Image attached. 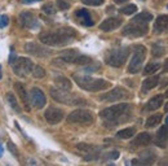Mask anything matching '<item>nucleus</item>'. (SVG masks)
Returning a JSON list of instances; mask_svg holds the SVG:
<instances>
[{
    "label": "nucleus",
    "instance_id": "1",
    "mask_svg": "<svg viewBox=\"0 0 168 166\" xmlns=\"http://www.w3.org/2000/svg\"><path fill=\"white\" fill-rule=\"evenodd\" d=\"M76 33L74 29L70 27H64L58 30V33H43L40 34V42L44 43L45 46H52V47H60L65 46L73 38H75Z\"/></svg>",
    "mask_w": 168,
    "mask_h": 166
},
{
    "label": "nucleus",
    "instance_id": "2",
    "mask_svg": "<svg viewBox=\"0 0 168 166\" xmlns=\"http://www.w3.org/2000/svg\"><path fill=\"white\" fill-rule=\"evenodd\" d=\"M129 113V104H118L100 112V117L106 125H117L127 119V114Z\"/></svg>",
    "mask_w": 168,
    "mask_h": 166
},
{
    "label": "nucleus",
    "instance_id": "3",
    "mask_svg": "<svg viewBox=\"0 0 168 166\" xmlns=\"http://www.w3.org/2000/svg\"><path fill=\"white\" fill-rule=\"evenodd\" d=\"M74 81L76 82L80 88H83L85 91H91V92H97V91H104L109 88L110 82L101 79V78H93L89 75H79V74H74Z\"/></svg>",
    "mask_w": 168,
    "mask_h": 166
},
{
    "label": "nucleus",
    "instance_id": "4",
    "mask_svg": "<svg viewBox=\"0 0 168 166\" xmlns=\"http://www.w3.org/2000/svg\"><path fill=\"white\" fill-rule=\"evenodd\" d=\"M128 55H129L128 47L115 48V50H111L106 53V56H105V62L113 67H120L123 64H126Z\"/></svg>",
    "mask_w": 168,
    "mask_h": 166
},
{
    "label": "nucleus",
    "instance_id": "5",
    "mask_svg": "<svg viewBox=\"0 0 168 166\" xmlns=\"http://www.w3.org/2000/svg\"><path fill=\"white\" fill-rule=\"evenodd\" d=\"M51 96H52L53 100H56L57 102H61V104H69V105L85 104L84 100L78 99V97H74L66 90H62V88H51Z\"/></svg>",
    "mask_w": 168,
    "mask_h": 166
},
{
    "label": "nucleus",
    "instance_id": "6",
    "mask_svg": "<svg viewBox=\"0 0 168 166\" xmlns=\"http://www.w3.org/2000/svg\"><path fill=\"white\" fill-rule=\"evenodd\" d=\"M145 53H146V48L142 46H136L134 47V52L132 56V60L128 65V71L131 74H136L141 70L143 60H145Z\"/></svg>",
    "mask_w": 168,
    "mask_h": 166
},
{
    "label": "nucleus",
    "instance_id": "7",
    "mask_svg": "<svg viewBox=\"0 0 168 166\" xmlns=\"http://www.w3.org/2000/svg\"><path fill=\"white\" fill-rule=\"evenodd\" d=\"M67 122L78 125H91L93 122V114L87 109H76L67 116Z\"/></svg>",
    "mask_w": 168,
    "mask_h": 166
},
{
    "label": "nucleus",
    "instance_id": "8",
    "mask_svg": "<svg viewBox=\"0 0 168 166\" xmlns=\"http://www.w3.org/2000/svg\"><path fill=\"white\" fill-rule=\"evenodd\" d=\"M147 30H149L147 23L131 21V23H128L127 26H124V29L122 30V34L124 36H128V38H140L142 35H145L147 33Z\"/></svg>",
    "mask_w": 168,
    "mask_h": 166
},
{
    "label": "nucleus",
    "instance_id": "9",
    "mask_svg": "<svg viewBox=\"0 0 168 166\" xmlns=\"http://www.w3.org/2000/svg\"><path fill=\"white\" fill-rule=\"evenodd\" d=\"M14 74H17L18 77H26L27 74H30L32 71V61L27 57H17L14 62L12 64Z\"/></svg>",
    "mask_w": 168,
    "mask_h": 166
},
{
    "label": "nucleus",
    "instance_id": "10",
    "mask_svg": "<svg viewBox=\"0 0 168 166\" xmlns=\"http://www.w3.org/2000/svg\"><path fill=\"white\" fill-rule=\"evenodd\" d=\"M129 97V92L123 88V87H115L111 91H109L107 94L105 95H101L100 96V100L102 101H119V100H123V99H127Z\"/></svg>",
    "mask_w": 168,
    "mask_h": 166
},
{
    "label": "nucleus",
    "instance_id": "11",
    "mask_svg": "<svg viewBox=\"0 0 168 166\" xmlns=\"http://www.w3.org/2000/svg\"><path fill=\"white\" fill-rule=\"evenodd\" d=\"M25 51L30 55L34 56H38V57H45L51 53V50H48L47 47L39 44V43H35V42H28L25 44Z\"/></svg>",
    "mask_w": 168,
    "mask_h": 166
},
{
    "label": "nucleus",
    "instance_id": "12",
    "mask_svg": "<svg viewBox=\"0 0 168 166\" xmlns=\"http://www.w3.org/2000/svg\"><path fill=\"white\" fill-rule=\"evenodd\" d=\"M30 100H31V104L35 106L36 109H41L43 106L45 105L47 99H45V95L40 88L38 87H34L30 91Z\"/></svg>",
    "mask_w": 168,
    "mask_h": 166
},
{
    "label": "nucleus",
    "instance_id": "13",
    "mask_svg": "<svg viewBox=\"0 0 168 166\" xmlns=\"http://www.w3.org/2000/svg\"><path fill=\"white\" fill-rule=\"evenodd\" d=\"M64 112H62L60 108H53V106H51V108H48L44 113V117H45V121L51 125H57L60 123V122L64 119Z\"/></svg>",
    "mask_w": 168,
    "mask_h": 166
},
{
    "label": "nucleus",
    "instance_id": "14",
    "mask_svg": "<svg viewBox=\"0 0 168 166\" xmlns=\"http://www.w3.org/2000/svg\"><path fill=\"white\" fill-rule=\"evenodd\" d=\"M76 150H78L85 160H93L98 156V149L96 148L94 145H91V144L80 143L76 145Z\"/></svg>",
    "mask_w": 168,
    "mask_h": 166
},
{
    "label": "nucleus",
    "instance_id": "15",
    "mask_svg": "<svg viewBox=\"0 0 168 166\" xmlns=\"http://www.w3.org/2000/svg\"><path fill=\"white\" fill-rule=\"evenodd\" d=\"M20 22L22 26H25L27 29H38L39 27V22H38V18L34 16V13L31 12H21L20 14Z\"/></svg>",
    "mask_w": 168,
    "mask_h": 166
},
{
    "label": "nucleus",
    "instance_id": "16",
    "mask_svg": "<svg viewBox=\"0 0 168 166\" xmlns=\"http://www.w3.org/2000/svg\"><path fill=\"white\" fill-rule=\"evenodd\" d=\"M122 25V19L120 18H117V17H110V18H106L104 22H101L100 25V29L104 31H111V30H115L118 29L119 26Z\"/></svg>",
    "mask_w": 168,
    "mask_h": 166
},
{
    "label": "nucleus",
    "instance_id": "17",
    "mask_svg": "<svg viewBox=\"0 0 168 166\" xmlns=\"http://www.w3.org/2000/svg\"><path fill=\"white\" fill-rule=\"evenodd\" d=\"M151 143V135L149 133H141L137 136H134V139L131 141L132 147H146Z\"/></svg>",
    "mask_w": 168,
    "mask_h": 166
},
{
    "label": "nucleus",
    "instance_id": "18",
    "mask_svg": "<svg viewBox=\"0 0 168 166\" xmlns=\"http://www.w3.org/2000/svg\"><path fill=\"white\" fill-rule=\"evenodd\" d=\"M75 17L79 19L81 25L84 26H93L94 22L92 17H91V13L87 11V9H78V11L75 12Z\"/></svg>",
    "mask_w": 168,
    "mask_h": 166
},
{
    "label": "nucleus",
    "instance_id": "19",
    "mask_svg": "<svg viewBox=\"0 0 168 166\" xmlns=\"http://www.w3.org/2000/svg\"><path fill=\"white\" fill-rule=\"evenodd\" d=\"M14 90H16L17 95L20 96V99L22 100L23 105H25V109L26 110H30V104H28V95H27V92L25 90V86H23L22 83H20V82H16V83H14Z\"/></svg>",
    "mask_w": 168,
    "mask_h": 166
},
{
    "label": "nucleus",
    "instance_id": "20",
    "mask_svg": "<svg viewBox=\"0 0 168 166\" xmlns=\"http://www.w3.org/2000/svg\"><path fill=\"white\" fill-rule=\"evenodd\" d=\"M163 105V95H155L154 97H151L146 104V109L147 110H155L159 109Z\"/></svg>",
    "mask_w": 168,
    "mask_h": 166
},
{
    "label": "nucleus",
    "instance_id": "21",
    "mask_svg": "<svg viewBox=\"0 0 168 166\" xmlns=\"http://www.w3.org/2000/svg\"><path fill=\"white\" fill-rule=\"evenodd\" d=\"M154 29H155V31H166V30H168V16H167V14L159 16L155 19Z\"/></svg>",
    "mask_w": 168,
    "mask_h": 166
},
{
    "label": "nucleus",
    "instance_id": "22",
    "mask_svg": "<svg viewBox=\"0 0 168 166\" xmlns=\"http://www.w3.org/2000/svg\"><path fill=\"white\" fill-rule=\"evenodd\" d=\"M158 82H159V77L158 75H153L150 78H147V79H145L142 82V92H147L153 90L154 87H156Z\"/></svg>",
    "mask_w": 168,
    "mask_h": 166
},
{
    "label": "nucleus",
    "instance_id": "23",
    "mask_svg": "<svg viewBox=\"0 0 168 166\" xmlns=\"http://www.w3.org/2000/svg\"><path fill=\"white\" fill-rule=\"evenodd\" d=\"M78 55H79V53L76 52L75 50H67V51L61 52V58H62V61H64V62L74 64V60H75V57Z\"/></svg>",
    "mask_w": 168,
    "mask_h": 166
},
{
    "label": "nucleus",
    "instance_id": "24",
    "mask_svg": "<svg viewBox=\"0 0 168 166\" xmlns=\"http://www.w3.org/2000/svg\"><path fill=\"white\" fill-rule=\"evenodd\" d=\"M54 83L57 85V87H58V88L66 90V91L71 90V87H73L70 79H67V78H65V77H57V78H54Z\"/></svg>",
    "mask_w": 168,
    "mask_h": 166
},
{
    "label": "nucleus",
    "instance_id": "25",
    "mask_svg": "<svg viewBox=\"0 0 168 166\" xmlns=\"http://www.w3.org/2000/svg\"><path fill=\"white\" fill-rule=\"evenodd\" d=\"M134 134H136V129L134 127H127V129H123L120 131H118L117 136L119 139H129V138H132V136H134Z\"/></svg>",
    "mask_w": 168,
    "mask_h": 166
},
{
    "label": "nucleus",
    "instance_id": "26",
    "mask_svg": "<svg viewBox=\"0 0 168 166\" xmlns=\"http://www.w3.org/2000/svg\"><path fill=\"white\" fill-rule=\"evenodd\" d=\"M153 19V16L149 12H142L140 14H137V16H134L132 18V21L134 22H142V23H147V22H150Z\"/></svg>",
    "mask_w": 168,
    "mask_h": 166
},
{
    "label": "nucleus",
    "instance_id": "27",
    "mask_svg": "<svg viewBox=\"0 0 168 166\" xmlns=\"http://www.w3.org/2000/svg\"><path fill=\"white\" fill-rule=\"evenodd\" d=\"M160 121H162V114L150 116L146 119V127H154V126H156V125L160 123Z\"/></svg>",
    "mask_w": 168,
    "mask_h": 166
},
{
    "label": "nucleus",
    "instance_id": "28",
    "mask_svg": "<svg viewBox=\"0 0 168 166\" xmlns=\"http://www.w3.org/2000/svg\"><path fill=\"white\" fill-rule=\"evenodd\" d=\"M7 100H8L9 104H11L12 108L16 110V112H18V113H20V112H21V108H20V105H18V102H17L16 96H14L12 92H8V94H7Z\"/></svg>",
    "mask_w": 168,
    "mask_h": 166
},
{
    "label": "nucleus",
    "instance_id": "29",
    "mask_svg": "<svg viewBox=\"0 0 168 166\" xmlns=\"http://www.w3.org/2000/svg\"><path fill=\"white\" fill-rule=\"evenodd\" d=\"M160 65L156 64V62H151V64H147L145 66V69H143V74L145 75H149V74H154V73L159 69Z\"/></svg>",
    "mask_w": 168,
    "mask_h": 166
},
{
    "label": "nucleus",
    "instance_id": "30",
    "mask_svg": "<svg viewBox=\"0 0 168 166\" xmlns=\"http://www.w3.org/2000/svg\"><path fill=\"white\" fill-rule=\"evenodd\" d=\"M91 61H92L91 57L84 56V55H78L74 60V64H76V65H88V64H91Z\"/></svg>",
    "mask_w": 168,
    "mask_h": 166
},
{
    "label": "nucleus",
    "instance_id": "31",
    "mask_svg": "<svg viewBox=\"0 0 168 166\" xmlns=\"http://www.w3.org/2000/svg\"><path fill=\"white\" fill-rule=\"evenodd\" d=\"M156 139L158 140H166V139H168V125L162 126V127L158 130Z\"/></svg>",
    "mask_w": 168,
    "mask_h": 166
},
{
    "label": "nucleus",
    "instance_id": "32",
    "mask_svg": "<svg viewBox=\"0 0 168 166\" xmlns=\"http://www.w3.org/2000/svg\"><path fill=\"white\" fill-rule=\"evenodd\" d=\"M45 74H47V73H45V70L43 69L41 66L36 65V66L32 67V75L35 77V78H38V79H40V78H44Z\"/></svg>",
    "mask_w": 168,
    "mask_h": 166
},
{
    "label": "nucleus",
    "instance_id": "33",
    "mask_svg": "<svg viewBox=\"0 0 168 166\" xmlns=\"http://www.w3.org/2000/svg\"><path fill=\"white\" fill-rule=\"evenodd\" d=\"M119 12L123 13V14H126V16H129V14H133L134 12H137V7L134 5V4H129V5L122 8Z\"/></svg>",
    "mask_w": 168,
    "mask_h": 166
},
{
    "label": "nucleus",
    "instance_id": "34",
    "mask_svg": "<svg viewBox=\"0 0 168 166\" xmlns=\"http://www.w3.org/2000/svg\"><path fill=\"white\" fill-rule=\"evenodd\" d=\"M151 52H153V56H155V57H160L164 55V48L160 47L159 44H154L151 48Z\"/></svg>",
    "mask_w": 168,
    "mask_h": 166
},
{
    "label": "nucleus",
    "instance_id": "35",
    "mask_svg": "<svg viewBox=\"0 0 168 166\" xmlns=\"http://www.w3.org/2000/svg\"><path fill=\"white\" fill-rule=\"evenodd\" d=\"M81 3L91 7H100L104 4V0H81Z\"/></svg>",
    "mask_w": 168,
    "mask_h": 166
},
{
    "label": "nucleus",
    "instance_id": "36",
    "mask_svg": "<svg viewBox=\"0 0 168 166\" xmlns=\"http://www.w3.org/2000/svg\"><path fill=\"white\" fill-rule=\"evenodd\" d=\"M41 11L44 13H47V14H54L56 13V9L53 7V4H45V5H43Z\"/></svg>",
    "mask_w": 168,
    "mask_h": 166
},
{
    "label": "nucleus",
    "instance_id": "37",
    "mask_svg": "<svg viewBox=\"0 0 168 166\" xmlns=\"http://www.w3.org/2000/svg\"><path fill=\"white\" fill-rule=\"evenodd\" d=\"M57 7L61 11H66V9L70 8V3L67 0H57Z\"/></svg>",
    "mask_w": 168,
    "mask_h": 166
},
{
    "label": "nucleus",
    "instance_id": "38",
    "mask_svg": "<svg viewBox=\"0 0 168 166\" xmlns=\"http://www.w3.org/2000/svg\"><path fill=\"white\" fill-rule=\"evenodd\" d=\"M8 23H9V18L8 16H5V14H2L0 16V27H7L8 26Z\"/></svg>",
    "mask_w": 168,
    "mask_h": 166
},
{
    "label": "nucleus",
    "instance_id": "39",
    "mask_svg": "<svg viewBox=\"0 0 168 166\" xmlns=\"http://www.w3.org/2000/svg\"><path fill=\"white\" fill-rule=\"evenodd\" d=\"M8 149L11 150V152L13 153V154H16V156H18V150H17V148H16V145H14L12 141H8Z\"/></svg>",
    "mask_w": 168,
    "mask_h": 166
},
{
    "label": "nucleus",
    "instance_id": "40",
    "mask_svg": "<svg viewBox=\"0 0 168 166\" xmlns=\"http://www.w3.org/2000/svg\"><path fill=\"white\" fill-rule=\"evenodd\" d=\"M109 158H113V160H117L118 157H119V152L118 150H113V152H110L109 154Z\"/></svg>",
    "mask_w": 168,
    "mask_h": 166
},
{
    "label": "nucleus",
    "instance_id": "41",
    "mask_svg": "<svg viewBox=\"0 0 168 166\" xmlns=\"http://www.w3.org/2000/svg\"><path fill=\"white\" fill-rule=\"evenodd\" d=\"M14 60H16V52H14L13 50L11 51V56H9V64H13V62H14Z\"/></svg>",
    "mask_w": 168,
    "mask_h": 166
},
{
    "label": "nucleus",
    "instance_id": "42",
    "mask_svg": "<svg viewBox=\"0 0 168 166\" xmlns=\"http://www.w3.org/2000/svg\"><path fill=\"white\" fill-rule=\"evenodd\" d=\"M163 71H164V73H168V58H166L164 64H163Z\"/></svg>",
    "mask_w": 168,
    "mask_h": 166
},
{
    "label": "nucleus",
    "instance_id": "43",
    "mask_svg": "<svg viewBox=\"0 0 168 166\" xmlns=\"http://www.w3.org/2000/svg\"><path fill=\"white\" fill-rule=\"evenodd\" d=\"M114 2H115V4H123V3L128 2V0H114Z\"/></svg>",
    "mask_w": 168,
    "mask_h": 166
},
{
    "label": "nucleus",
    "instance_id": "44",
    "mask_svg": "<svg viewBox=\"0 0 168 166\" xmlns=\"http://www.w3.org/2000/svg\"><path fill=\"white\" fill-rule=\"evenodd\" d=\"M34 2H38V0H22V3H25V4H30Z\"/></svg>",
    "mask_w": 168,
    "mask_h": 166
},
{
    "label": "nucleus",
    "instance_id": "45",
    "mask_svg": "<svg viewBox=\"0 0 168 166\" xmlns=\"http://www.w3.org/2000/svg\"><path fill=\"white\" fill-rule=\"evenodd\" d=\"M2 154H3V145L0 144V156H2Z\"/></svg>",
    "mask_w": 168,
    "mask_h": 166
},
{
    "label": "nucleus",
    "instance_id": "46",
    "mask_svg": "<svg viewBox=\"0 0 168 166\" xmlns=\"http://www.w3.org/2000/svg\"><path fill=\"white\" fill-rule=\"evenodd\" d=\"M2 74H3V73H2V65H0V79H2V77H3Z\"/></svg>",
    "mask_w": 168,
    "mask_h": 166
},
{
    "label": "nucleus",
    "instance_id": "47",
    "mask_svg": "<svg viewBox=\"0 0 168 166\" xmlns=\"http://www.w3.org/2000/svg\"><path fill=\"white\" fill-rule=\"evenodd\" d=\"M166 123L168 125V116H167V118H166Z\"/></svg>",
    "mask_w": 168,
    "mask_h": 166
},
{
    "label": "nucleus",
    "instance_id": "48",
    "mask_svg": "<svg viewBox=\"0 0 168 166\" xmlns=\"http://www.w3.org/2000/svg\"><path fill=\"white\" fill-rule=\"evenodd\" d=\"M164 109H166V110H167V112H168V104H167V105H166V108H164Z\"/></svg>",
    "mask_w": 168,
    "mask_h": 166
},
{
    "label": "nucleus",
    "instance_id": "49",
    "mask_svg": "<svg viewBox=\"0 0 168 166\" xmlns=\"http://www.w3.org/2000/svg\"><path fill=\"white\" fill-rule=\"evenodd\" d=\"M166 96H167V97H168V90H167V91H166Z\"/></svg>",
    "mask_w": 168,
    "mask_h": 166
}]
</instances>
